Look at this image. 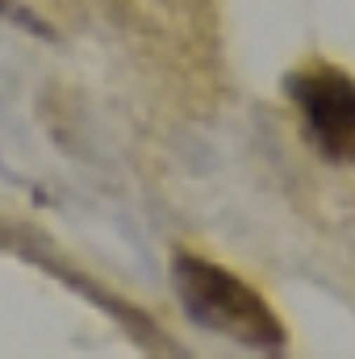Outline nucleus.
<instances>
[{
  "label": "nucleus",
  "mask_w": 355,
  "mask_h": 359,
  "mask_svg": "<svg viewBox=\"0 0 355 359\" xmlns=\"http://www.w3.org/2000/svg\"><path fill=\"white\" fill-rule=\"evenodd\" d=\"M172 284H176L184 313L196 326L251 351H284L288 343L284 322L276 318L264 292H255L239 271L184 251L172 259Z\"/></svg>",
  "instance_id": "1"
},
{
  "label": "nucleus",
  "mask_w": 355,
  "mask_h": 359,
  "mask_svg": "<svg viewBox=\"0 0 355 359\" xmlns=\"http://www.w3.org/2000/svg\"><path fill=\"white\" fill-rule=\"evenodd\" d=\"M288 100L301 113L305 138L326 163H355V76L330 63L297 67L288 80Z\"/></svg>",
  "instance_id": "2"
}]
</instances>
